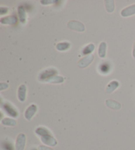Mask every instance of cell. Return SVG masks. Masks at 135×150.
<instances>
[{"label":"cell","mask_w":135,"mask_h":150,"mask_svg":"<svg viewBox=\"0 0 135 150\" xmlns=\"http://www.w3.org/2000/svg\"><path fill=\"white\" fill-rule=\"evenodd\" d=\"M99 72L100 74H103V75H106L110 73V71L111 69V64L109 62H103L102 64H101L100 66H99Z\"/></svg>","instance_id":"cell-8"},{"label":"cell","mask_w":135,"mask_h":150,"mask_svg":"<svg viewBox=\"0 0 135 150\" xmlns=\"http://www.w3.org/2000/svg\"><path fill=\"white\" fill-rule=\"evenodd\" d=\"M41 141L44 144L48 145L50 146H56L58 142L56 139L53 138L51 134H48V135L44 136L41 137Z\"/></svg>","instance_id":"cell-6"},{"label":"cell","mask_w":135,"mask_h":150,"mask_svg":"<svg viewBox=\"0 0 135 150\" xmlns=\"http://www.w3.org/2000/svg\"><path fill=\"white\" fill-rule=\"evenodd\" d=\"M3 147L4 149H5V150H8L7 149H9V150H13L11 144H8V143H6L5 144H3Z\"/></svg>","instance_id":"cell-22"},{"label":"cell","mask_w":135,"mask_h":150,"mask_svg":"<svg viewBox=\"0 0 135 150\" xmlns=\"http://www.w3.org/2000/svg\"><path fill=\"white\" fill-rule=\"evenodd\" d=\"M45 81L51 83H61L64 81V78L61 76H53L49 77L47 79L45 80Z\"/></svg>","instance_id":"cell-12"},{"label":"cell","mask_w":135,"mask_h":150,"mask_svg":"<svg viewBox=\"0 0 135 150\" xmlns=\"http://www.w3.org/2000/svg\"><path fill=\"white\" fill-rule=\"evenodd\" d=\"M106 10L108 13H112L114 9H115V4H114V1L112 0H107L105 1Z\"/></svg>","instance_id":"cell-20"},{"label":"cell","mask_w":135,"mask_h":150,"mask_svg":"<svg viewBox=\"0 0 135 150\" xmlns=\"http://www.w3.org/2000/svg\"><path fill=\"white\" fill-rule=\"evenodd\" d=\"M1 107L4 110L5 112L7 113V115L11 116V117L17 118L19 116V112H18L16 108H14L8 103H5L4 104H2Z\"/></svg>","instance_id":"cell-1"},{"label":"cell","mask_w":135,"mask_h":150,"mask_svg":"<svg viewBox=\"0 0 135 150\" xmlns=\"http://www.w3.org/2000/svg\"><path fill=\"white\" fill-rule=\"evenodd\" d=\"M93 60H94V56L92 54H89V55L86 56L82 59H80L78 64H79L80 68H84L89 66L92 62Z\"/></svg>","instance_id":"cell-5"},{"label":"cell","mask_w":135,"mask_h":150,"mask_svg":"<svg viewBox=\"0 0 135 150\" xmlns=\"http://www.w3.org/2000/svg\"><path fill=\"white\" fill-rule=\"evenodd\" d=\"M36 111H37V107L35 105H31L25 111V118L28 120H31L33 116H34Z\"/></svg>","instance_id":"cell-7"},{"label":"cell","mask_w":135,"mask_h":150,"mask_svg":"<svg viewBox=\"0 0 135 150\" xmlns=\"http://www.w3.org/2000/svg\"><path fill=\"white\" fill-rule=\"evenodd\" d=\"M38 150H53V149L50 148V147H48L47 146H40L38 147Z\"/></svg>","instance_id":"cell-25"},{"label":"cell","mask_w":135,"mask_h":150,"mask_svg":"<svg viewBox=\"0 0 135 150\" xmlns=\"http://www.w3.org/2000/svg\"><path fill=\"white\" fill-rule=\"evenodd\" d=\"M35 132L36 134H38V136H44L46 135H48V134H51V132L49 131L47 128L44 127H39L36 129Z\"/></svg>","instance_id":"cell-18"},{"label":"cell","mask_w":135,"mask_h":150,"mask_svg":"<svg viewBox=\"0 0 135 150\" xmlns=\"http://www.w3.org/2000/svg\"><path fill=\"white\" fill-rule=\"evenodd\" d=\"M27 94V87L25 85H21L18 90V98L20 102H24L26 100Z\"/></svg>","instance_id":"cell-9"},{"label":"cell","mask_w":135,"mask_h":150,"mask_svg":"<svg viewBox=\"0 0 135 150\" xmlns=\"http://www.w3.org/2000/svg\"><path fill=\"white\" fill-rule=\"evenodd\" d=\"M1 124L5 126H15L17 125V121L14 120V119L9 118H5L1 120Z\"/></svg>","instance_id":"cell-17"},{"label":"cell","mask_w":135,"mask_h":150,"mask_svg":"<svg viewBox=\"0 0 135 150\" xmlns=\"http://www.w3.org/2000/svg\"><path fill=\"white\" fill-rule=\"evenodd\" d=\"M133 56L135 58V42L134 44V47H133Z\"/></svg>","instance_id":"cell-27"},{"label":"cell","mask_w":135,"mask_h":150,"mask_svg":"<svg viewBox=\"0 0 135 150\" xmlns=\"http://www.w3.org/2000/svg\"><path fill=\"white\" fill-rule=\"evenodd\" d=\"M8 13V9L6 7H0V15H4Z\"/></svg>","instance_id":"cell-23"},{"label":"cell","mask_w":135,"mask_h":150,"mask_svg":"<svg viewBox=\"0 0 135 150\" xmlns=\"http://www.w3.org/2000/svg\"><path fill=\"white\" fill-rule=\"evenodd\" d=\"M17 17L15 16H13V15L4 17L1 19V21H0V22H1V24L3 25H14L17 23Z\"/></svg>","instance_id":"cell-11"},{"label":"cell","mask_w":135,"mask_h":150,"mask_svg":"<svg viewBox=\"0 0 135 150\" xmlns=\"http://www.w3.org/2000/svg\"><path fill=\"white\" fill-rule=\"evenodd\" d=\"M71 45L69 42H61L57 45L56 48L59 51H65L70 48Z\"/></svg>","instance_id":"cell-21"},{"label":"cell","mask_w":135,"mask_h":150,"mask_svg":"<svg viewBox=\"0 0 135 150\" xmlns=\"http://www.w3.org/2000/svg\"><path fill=\"white\" fill-rule=\"evenodd\" d=\"M26 144V136L24 134H20L17 136L15 148L16 150H24Z\"/></svg>","instance_id":"cell-4"},{"label":"cell","mask_w":135,"mask_h":150,"mask_svg":"<svg viewBox=\"0 0 135 150\" xmlns=\"http://www.w3.org/2000/svg\"><path fill=\"white\" fill-rule=\"evenodd\" d=\"M34 150H36V149H34Z\"/></svg>","instance_id":"cell-28"},{"label":"cell","mask_w":135,"mask_h":150,"mask_svg":"<svg viewBox=\"0 0 135 150\" xmlns=\"http://www.w3.org/2000/svg\"><path fill=\"white\" fill-rule=\"evenodd\" d=\"M106 105H107L109 108H112V109H115V110L120 109L121 107V105L120 103H119L118 102H116L115 100H111V99L106 100Z\"/></svg>","instance_id":"cell-13"},{"label":"cell","mask_w":135,"mask_h":150,"mask_svg":"<svg viewBox=\"0 0 135 150\" xmlns=\"http://www.w3.org/2000/svg\"><path fill=\"white\" fill-rule=\"evenodd\" d=\"M94 48H95L94 45H93V44H90V45H87L86 47H84L82 49V54H84V55H89V54H90V53L94 51Z\"/></svg>","instance_id":"cell-19"},{"label":"cell","mask_w":135,"mask_h":150,"mask_svg":"<svg viewBox=\"0 0 135 150\" xmlns=\"http://www.w3.org/2000/svg\"><path fill=\"white\" fill-rule=\"evenodd\" d=\"M106 49H107V45L103 42L100 45L98 48V55L102 58H104L106 55Z\"/></svg>","instance_id":"cell-14"},{"label":"cell","mask_w":135,"mask_h":150,"mask_svg":"<svg viewBox=\"0 0 135 150\" xmlns=\"http://www.w3.org/2000/svg\"><path fill=\"white\" fill-rule=\"evenodd\" d=\"M58 71L56 70V69L53 68H50L48 69H46V70L44 71L43 72L40 74V76L38 77V79L40 81H45L46 79H47L49 77H50L53 76H55L56 74H58Z\"/></svg>","instance_id":"cell-3"},{"label":"cell","mask_w":135,"mask_h":150,"mask_svg":"<svg viewBox=\"0 0 135 150\" xmlns=\"http://www.w3.org/2000/svg\"><path fill=\"white\" fill-rule=\"evenodd\" d=\"M119 82L117 81H113L110 82L108 85L107 88H106V93H111L115 91L117 88L119 87Z\"/></svg>","instance_id":"cell-15"},{"label":"cell","mask_w":135,"mask_h":150,"mask_svg":"<svg viewBox=\"0 0 135 150\" xmlns=\"http://www.w3.org/2000/svg\"><path fill=\"white\" fill-rule=\"evenodd\" d=\"M18 14H19L20 21L22 23H25L26 22V20H27L26 19H27V15H26V11L24 7H19V8H18Z\"/></svg>","instance_id":"cell-16"},{"label":"cell","mask_w":135,"mask_h":150,"mask_svg":"<svg viewBox=\"0 0 135 150\" xmlns=\"http://www.w3.org/2000/svg\"><path fill=\"white\" fill-rule=\"evenodd\" d=\"M67 26L70 29L77 32H84L85 30L84 25L82 23L77 21H71L68 23Z\"/></svg>","instance_id":"cell-2"},{"label":"cell","mask_w":135,"mask_h":150,"mask_svg":"<svg viewBox=\"0 0 135 150\" xmlns=\"http://www.w3.org/2000/svg\"><path fill=\"white\" fill-rule=\"evenodd\" d=\"M121 14L122 16L124 17H129L131 16V15H135V4L124 9L123 11H121Z\"/></svg>","instance_id":"cell-10"},{"label":"cell","mask_w":135,"mask_h":150,"mask_svg":"<svg viewBox=\"0 0 135 150\" xmlns=\"http://www.w3.org/2000/svg\"><path fill=\"white\" fill-rule=\"evenodd\" d=\"M55 2L56 1H41V4L43 5H49V4L55 3Z\"/></svg>","instance_id":"cell-26"},{"label":"cell","mask_w":135,"mask_h":150,"mask_svg":"<svg viewBox=\"0 0 135 150\" xmlns=\"http://www.w3.org/2000/svg\"><path fill=\"white\" fill-rule=\"evenodd\" d=\"M7 88H8V84L6 83H1L0 84V90L1 91H3L4 89H7Z\"/></svg>","instance_id":"cell-24"}]
</instances>
